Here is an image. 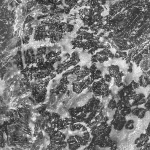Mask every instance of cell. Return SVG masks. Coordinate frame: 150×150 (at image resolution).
Instances as JSON below:
<instances>
[{
  "label": "cell",
  "mask_w": 150,
  "mask_h": 150,
  "mask_svg": "<svg viewBox=\"0 0 150 150\" xmlns=\"http://www.w3.org/2000/svg\"><path fill=\"white\" fill-rule=\"evenodd\" d=\"M126 121H127L125 117L120 115V111L116 110L113 115V118L111 121V125L114 128L115 130L121 131L124 128Z\"/></svg>",
  "instance_id": "cell-1"
},
{
  "label": "cell",
  "mask_w": 150,
  "mask_h": 150,
  "mask_svg": "<svg viewBox=\"0 0 150 150\" xmlns=\"http://www.w3.org/2000/svg\"><path fill=\"white\" fill-rule=\"evenodd\" d=\"M149 137L145 134L142 133L140 135L137 137L134 141V144L135 146L138 149L143 147L145 145L149 142Z\"/></svg>",
  "instance_id": "cell-2"
},
{
  "label": "cell",
  "mask_w": 150,
  "mask_h": 150,
  "mask_svg": "<svg viewBox=\"0 0 150 150\" xmlns=\"http://www.w3.org/2000/svg\"><path fill=\"white\" fill-rule=\"evenodd\" d=\"M66 142L69 150H77L81 147V145L77 141L74 135L69 137V138L67 139Z\"/></svg>",
  "instance_id": "cell-3"
},
{
  "label": "cell",
  "mask_w": 150,
  "mask_h": 150,
  "mask_svg": "<svg viewBox=\"0 0 150 150\" xmlns=\"http://www.w3.org/2000/svg\"><path fill=\"white\" fill-rule=\"evenodd\" d=\"M146 101V98L144 93H138L137 94V96L135 98V100L133 101V102L131 104L132 107V106H138L142 104H145V103Z\"/></svg>",
  "instance_id": "cell-4"
},
{
  "label": "cell",
  "mask_w": 150,
  "mask_h": 150,
  "mask_svg": "<svg viewBox=\"0 0 150 150\" xmlns=\"http://www.w3.org/2000/svg\"><path fill=\"white\" fill-rule=\"evenodd\" d=\"M147 110L145 108L136 107L133 109H131V112L134 115L137 116L139 119H142L146 112Z\"/></svg>",
  "instance_id": "cell-5"
},
{
  "label": "cell",
  "mask_w": 150,
  "mask_h": 150,
  "mask_svg": "<svg viewBox=\"0 0 150 150\" xmlns=\"http://www.w3.org/2000/svg\"><path fill=\"white\" fill-rule=\"evenodd\" d=\"M108 74L111 76L112 78H115L120 73V67L117 65H111L108 67Z\"/></svg>",
  "instance_id": "cell-6"
},
{
  "label": "cell",
  "mask_w": 150,
  "mask_h": 150,
  "mask_svg": "<svg viewBox=\"0 0 150 150\" xmlns=\"http://www.w3.org/2000/svg\"><path fill=\"white\" fill-rule=\"evenodd\" d=\"M124 76V73L122 71H120L118 74L116 76V77L114 78V84L117 87H123V86L124 85L122 82V77Z\"/></svg>",
  "instance_id": "cell-7"
},
{
  "label": "cell",
  "mask_w": 150,
  "mask_h": 150,
  "mask_svg": "<svg viewBox=\"0 0 150 150\" xmlns=\"http://www.w3.org/2000/svg\"><path fill=\"white\" fill-rule=\"evenodd\" d=\"M102 74H103L102 71L100 69H97L93 74H90V76L91 78V79L94 81H97L101 78H102L103 77L102 76Z\"/></svg>",
  "instance_id": "cell-8"
},
{
  "label": "cell",
  "mask_w": 150,
  "mask_h": 150,
  "mask_svg": "<svg viewBox=\"0 0 150 150\" xmlns=\"http://www.w3.org/2000/svg\"><path fill=\"white\" fill-rule=\"evenodd\" d=\"M72 90L74 93L77 94H80L83 91V90L79 85V81L77 80H75L72 83Z\"/></svg>",
  "instance_id": "cell-9"
},
{
  "label": "cell",
  "mask_w": 150,
  "mask_h": 150,
  "mask_svg": "<svg viewBox=\"0 0 150 150\" xmlns=\"http://www.w3.org/2000/svg\"><path fill=\"white\" fill-rule=\"evenodd\" d=\"M84 125L81 123H75L71 124L69 125V128L71 131H80L82 127Z\"/></svg>",
  "instance_id": "cell-10"
},
{
  "label": "cell",
  "mask_w": 150,
  "mask_h": 150,
  "mask_svg": "<svg viewBox=\"0 0 150 150\" xmlns=\"http://www.w3.org/2000/svg\"><path fill=\"white\" fill-rule=\"evenodd\" d=\"M131 107H124L120 111V115H121L123 117H126L128 114H129L131 112Z\"/></svg>",
  "instance_id": "cell-11"
},
{
  "label": "cell",
  "mask_w": 150,
  "mask_h": 150,
  "mask_svg": "<svg viewBox=\"0 0 150 150\" xmlns=\"http://www.w3.org/2000/svg\"><path fill=\"white\" fill-rule=\"evenodd\" d=\"M124 128L127 130H132L134 128V121L133 120H128L126 121Z\"/></svg>",
  "instance_id": "cell-12"
},
{
  "label": "cell",
  "mask_w": 150,
  "mask_h": 150,
  "mask_svg": "<svg viewBox=\"0 0 150 150\" xmlns=\"http://www.w3.org/2000/svg\"><path fill=\"white\" fill-rule=\"evenodd\" d=\"M142 59H143V55L141 53H139L136 54L135 56H134V57L132 59V61L134 62V63H135L137 65H138V64H139V63L141 62Z\"/></svg>",
  "instance_id": "cell-13"
},
{
  "label": "cell",
  "mask_w": 150,
  "mask_h": 150,
  "mask_svg": "<svg viewBox=\"0 0 150 150\" xmlns=\"http://www.w3.org/2000/svg\"><path fill=\"white\" fill-rule=\"evenodd\" d=\"M116 104L117 101L114 98H111L107 104V107L109 109L113 110L114 109H116Z\"/></svg>",
  "instance_id": "cell-14"
},
{
  "label": "cell",
  "mask_w": 150,
  "mask_h": 150,
  "mask_svg": "<svg viewBox=\"0 0 150 150\" xmlns=\"http://www.w3.org/2000/svg\"><path fill=\"white\" fill-rule=\"evenodd\" d=\"M104 115H103V111H101V112H99L95 117L94 120L97 122V123H100V122L102 121L103 118H104Z\"/></svg>",
  "instance_id": "cell-15"
},
{
  "label": "cell",
  "mask_w": 150,
  "mask_h": 150,
  "mask_svg": "<svg viewBox=\"0 0 150 150\" xmlns=\"http://www.w3.org/2000/svg\"><path fill=\"white\" fill-rule=\"evenodd\" d=\"M93 18L95 22V23H98L100 22L103 21V16L101 15V14H99V13H95L94 15V16H93Z\"/></svg>",
  "instance_id": "cell-16"
},
{
  "label": "cell",
  "mask_w": 150,
  "mask_h": 150,
  "mask_svg": "<svg viewBox=\"0 0 150 150\" xmlns=\"http://www.w3.org/2000/svg\"><path fill=\"white\" fill-rule=\"evenodd\" d=\"M93 10H94V12L95 13L101 14L104 11V8L103 6L99 5L97 6L95 8H94Z\"/></svg>",
  "instance_id": "cell-17"
},
{
  "label": "cell",
  "mask_w": 150,
  "mask_h": 150,
  "mask_svg": "<svg viewBox=\"0 0 150 150\" xmlns=\"http://www.w3.org/2000/svg\"><path fill=\"white\" fill-rule=\"evenodd\" d=\"M109 60V58L107 56H100L98 54V62H99L101 64H103V63L107 62Z\"/></svg>",
  "instance_id": "cell-18"
},
{
  "label": "cell",
  "mask_w": 150,
  "mask_h": 150,
  "mask_svg": "<svg viewBox=\"0 0 150 150\" xmlns=\"http://www.w3.org/2000/svg\"><path fill=\"white\" fill-rule=\"evenodd\" d=\"M94 35L93 33L87 32L83 37V39H85L86 40L89 41V40H91L94 38Z\"/></svg>",
  "instance_id": "cell-19"
},
{
  "label": "cell",
  "mask_w": 150,
  "mask_h": 150,
  "mask_svg": "<svg viewBox=\"0 0 150 150\" xmlns=\"http://www.w3.org/2000/svg\"><path fill=\"white\" fill-rule=\"evenodd\" d=\"M138 84L139 85V87H147V86L146 85L145 83V81H144V76L143 75H141L139 77V79H138Z\"/></svg>",
  "instance_id": "cell-20"
},
{
  "label": "cell",
  "mask_w": 150,
  "mask_h": 150,
  "mask_svg": "<svg viewBox=\"0 0 150 150\" xmlns=\"http://www.w3.org/2000/svg\"><path fill=\"white\" fill-rule=\"evenodd\" d=\"M89 69V71H90V74H93L97 69V64L96 63H92L91 64V66L88 67Z\"/></svg>",
  "instance_id": "cell-21"
},
{
  "label": "cell",
  "mask_w": 150,
  "mask_h": 150,
  "mask_svg": "<svg viewBox=\"0 0 150 150\" xmlns=\"http://www.w3.org/2000/svg\"><path fill=\"white\" fill-rule=\"evenodd\" d=\"M69 80L68 79V77H62L60 80V84L62 86H67L69 84Z\"/></svg>",
  "instance_id": "cell-22"
},
{
  "label": "cell",
  "mask_w": 150,
  "mask_h": 150,
  "mask_svg": "<svg viewBox=\"0 0 150 150\" xmlns=\"http://www.w3.org/2000/svg\"><path fill=\"white\" fill-rule=\"evenodd\" d=\"M68 112L70 116V117H75L77 115L76 110H75V108L73 107V108H70L68 109Z\"/></svg>",
  "instance_id": "cell-23"
},
{
  "label": "cell",
  "mask_w": 150,
  "mask_h": 150,
  "mask_svg": "<svg viewBox=\"0 0 150 150\" xmlns=\"http://www.w3.org/2000/svg\"><path fill=\"white\" fill-rule=\"evenodd\" d=\"M79 85L80 87L83 90H84V89H87V87H88V85H87V84L86 83V82L84 81V79L82 80H81V81H79Z\"/></svg>",
  "instance_id": "cell-24"
},
{
  "label": "cell",
  "mask_w": 150,
  "mask_h": 150,
  "mask_svg": "<svg viewBox=\"0 0 150 150\" xmlns=\"http://www.w3.org/2000/svg\"><path fill=\"white\" fill-rule=\"evenodd\" d=\"M98 54L97 52H96L94 54L92 55L91 57V62L92 63H96L98 62Z\"/></svg>",
  "instance_id": "cell-25"
},
{
  "label": "cell",
  "mask_w": 150,
  "mask_h": 150,
  "mask_svg": "<svg viewBox=\"0 0 150 150\" xmlns=\"http://www.w3.org/2000/svg\"><path fill=\"white\" fill-rule=\"evenodd\" d=\"M130 84H131V86H132V87L134 90H136V89H137V88H138L139 87V85L138 83L135 81L134 80H132L130 82Z\"/></svg>",
  "instance_id": "cell-26"
},
{
  "label": "cell",
  "mask_w": 150,
  "mask_h": 150,
  "mask_svg": "<svg viewBox=\"0 0 150 150\" xmlns=\"http://www.w3.org/2000/svg\"><path fill=\"white\" fill-rule=\"evenodd\" d=\"M103 78L105 80V81L108 83H110L111 81V79H112V77L111 76L108 74V73H107V74H105L103 76Z\"/></svg>",
  "instance_id": "cell-27"
},
{
  "label": "cell",
  "mask_w": 150,
  "mask_h": 150,
  "mask_svg": "<svg viewBox=\"0 0 150 150\" xmlns=\"http://www.w3.org/2000/svg\"><path fill=\"white\" fill-rule=\"evenodd\" d=\"M74 29V25L70 23H67V29H66V32L69 33L71 32Z\"/></svg>",
  "instance_id": "cell-28"
},
{
  "label": "cell",
  "mask_w": 150,
  "mask_h": 150,
  "mask_svg": "<svg viewBox=\"0 0 150 150\" xmlns=\"http://www.w3.org/2000/svg\"><path fill=\"white\" fill-rule=\"evenodd\" d=\"M71 9L70 8H69L68 6H64L63 11L66 15H69L71 12Z\"/></svg>",
  "instance_id": "cell-29"
},
{
  "label": "cell",
  "mask_w": 150,
  "mask_h": 150,
  "mask_svg": "<svg viewBox=\"0 0 150 150\" xmlns=\"http://www.w3.org/2000/svg\"><path fill=\"white\" fill-rule=\"evenodd\" d=\"M121 54H122V51L121 50H117V52L115 53V58L116 59H119L121 58Z\"/></svg>",
  "instance_id": "cell-30"
},
{
  "label": "cell",
  "mask_w": 150,
  "mask_h": 150,
  "mask_svg": "<svg viewBox=\"0 0 150 150\" xmlns=\"http://www.w3.org/2000/svg\"><path fill=\"white\" fill-rule=\"evenodd\" d=\"M133 71V64L132 62H130L129 64H128V69H127V71L129 73H131Z\"/></svg>",
  "instance_id": "cell-31"
},
{
  "label": "cell",
  "mask_w": 150,
  "mask_h": 150,
  "mask_svg": "<svg viewBox=\"0 0 150 150\" xmlns=\"http://www.w3.org/2000/svg\"><path fill=\"white\" fill-rule=\"evenodd\" d=\"M145 134L149 137H150V122H149L146 128V130H145Z\"/></svg>",
  "instance_id": "cell-32"
},
{
  "label": "cell",
  "mask_w": 150,
  "mask_h": 150,
  "mask_svg": "<svg viewBox=\"0 0 150 150\" xmlns=\"http://www.w3.org/2000/svg\"><path fill=\"white\" fill-rule=\"evenodd\" d=\"M108 57L109 58V59H114V58H115V55H114V54L111 51L110 53H109V54H108Z\"/></svg>",
  "instance_id": "cell-33"
},
{
  "label": "cell",
  "mask_w": 150,
  "mask_h": 150,
  "mask_svg": "<svg viewBox=\"0 0 150 150\" xmlns=\"http://www.w3.org/2000/svg\"><path fill=\"white\" fill-rule=\"evenodd\" d=\"M75 40H79V41H83V37L81 35H77L75 38H74Z\"/></svg>",
  "instance_id": "cell-34"
},
{
  "label": "cell",
  "mask_w": 150,
  "mask_h": 150,
  "mask_svg": "<svg viewBox=\"0 0 150 150\" xmlns=\"http://www.w3.org/2000/svg\"><path fill=\"white\" fill-rule=\"evenodd\" d=\"M29 40V36H25V37L23 38V43H25H25H28Z\"/></svg>",
  "instance_id": "cell-35"
},
{
  "label": "cell",
  "mask_w": 150,
  "mask_h": 150,
  "mask_svg": "<svg viewBox=\"0 0 150 150\" xmlns=\"http://www.w3.org/2000/svg\"><path fill=\"white\" fill-rule=\"evenodd\" d=\"M113 35H114V33H113V32H110L109 33H108V39H111V38H112V37L113 36Z\"/></svg>",
  "instance_id": "cell-36"
},
{
  "label": "cell",
  "mask_w": 150,
  "mask_h": 150,
  "mask_svg": "<svg viewBox=\"0 0 150 150\" xmlns=\"http://www.w3.org/2000/svg\"><path fill=\"white\" fill-rule=\"evenodd\" d=\"M87 91H88L89 93H93V88H92L91 86H88V87H87Z\"/></svg>",
  "instance_id": "cell-37"
},
{
  "label": "cell",
  "mask_w": 150,
  "mask_h": 150,
  "mask_svg": "<svg viewBox=\"0 0 150 150\" xmlns=\"http://www.w3.org/2000/svg\"><path fill=\"white\" fill-rule=\"evenodd\" d=\"M149 112H150V109H149Z\"/></svg>",
  "instance_id": "cell-38"
}]
</instances>
